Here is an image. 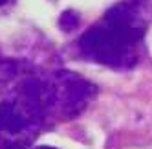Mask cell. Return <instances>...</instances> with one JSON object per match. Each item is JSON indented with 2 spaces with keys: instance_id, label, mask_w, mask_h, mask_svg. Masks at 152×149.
I'll return each instance as SVG.
<instances>
[{
  "instance_id": "cell-1",
  "label": "cell",
  "mask_w": 152,
  "mask_h": 149,
  "mask_svg": "<svg viewBox=\"0 0 152 149\" xmlns=\"http://www.w3.org/2000/svg\"><path fill=\"white\" fill-rule=\"evenodd\" d=\"M150 17L152 0H119L79 37V54L114 70L136 66Z\"/></svg>"
},
{
  "instance_id": "cell-2",
  "label": "cell",
  "mask_w": 152,
  "mask_h": 149,
  "mask_svg": "<svg viewBox=\"0 0 152 149\" xmlns=\"http://www.w3.org/2000/svg\"><path fill=\"white\" fill-rule=\"evenodd\" d=\"M46 125L40 76H26L0 103V142L29 145Z\"/></svg>"
},
{
  "instance_id": "cell-3",
  "label": "cell",
  "mask_w": 152,
  "mask_h": 149,
  "mask_svg": "<svg viewBox=\"0 0 152 149\" xmlns=\"http://www.w3.org/2000/svg\"><path fill=\"white\" fill-rule=\"evenodd\" d=\"M40 89L48 125L73 120L88 107L97 92L90 81L64 70L40 76Z\"/></svg>"
},
{
  "instance_id": "cell-4",
  "label": "cell",
  "mask_w": 152,
  "mask_h": 149,
  "mask_svg": "<svg viewBox=\"0 0 152 149\" xmlns=\"http://www.w3.org/2000/svg\"><path fill=\"white\" fill-rule=\"evenodd\" d=\"M18 72H20V66H18L17 61L0 59V85H4L6 81L13 79Z\"/></svg>"
},
{
  "instance_id": "cell-5",
  "label": "cell",
  "mask_w": 152,
  "mask_h": 149,
  "mask_svg": "<svg viewBox=\"0 0 152 149\" xmlns=\"http://www.w3.org/2000/svg\"><path fill=\"white\" fill-rule=\"evenodd\" d=\"M0 149H28V145L15 142H0Z\"/></svg>"
},
{
  "instance_id": "cell-6",
  "label": "cell",
  "mask_w": 152,
  "mask_h": 149,
  "mask_svg": "<svg viewBox=\"0 0 152 149\" xmlns=\"http://www.w3.org/2000/svg\"><path fill=\"white\" fill-rule=\"evenodd\" d=\"M11 0H0V6H4V4H9Z\"/></svg>"
},
{
  "instance_id": "cell-7",
  "label": "cell",
  "mask_w": 152,
  "mask_h": 149,
  "mask_svg": "<svg viewBox=\"0 0 152 149\" xmlns=\"http://www.w3.org/2000/svg\"><path fill=\"white\" fill-rule=\"evenodd\" d=\"M37 149H55V147H48V145H44V147H37Z\"/></svg>"
}]
</instances>
